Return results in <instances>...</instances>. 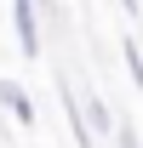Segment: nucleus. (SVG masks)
Returning <instances> with one entry per match:
<instances>
[{"label": "nucleus", "instance_id": "7", "mask_svg": "<svg viewBox=\"0 0 143 148\" xmlns=\"http://www.w3.org/2000/svg\"><path fill=\"white\" fill-rule=\"evenodd\" d=\"M120 6H137V0H120Z\"/></svg>", "mask_w": 143, "mask_h": 148}, {"label": "nucleus", "instance_id": "4", "mask_svg": "<svg viewBox=\"0 0 143 148\" xmlns=\"http://www.w3.org/2000/svg\"><path fill=\"white\" fill-rule=\"evenodd\" d=\"M120 51H126V69H132V86L143 91V46H137V40H126Z\"/></svg>", "mask_w": 143, "mask_h": 148}, {"label": "nucleus", "instance_id": "1", "mask_svg": "<svg viewBox=\"0 0 143 148\" xmlns=\"http://www.w3.org/2000/svg\"><path fill=\"white\" fill-rule=\"evenodd\" d=\"M35 6L40 0H12V29H17V51L35 57L40 51V23H35Z\"/></svg>", "mask_w": 143, "mask_h": 148}, {"label": "nucleus", "instance_id": "3", "mask_svg": "<svg viewBox=\"0 0 143 148\" xmlns=\"http://www.w3.org/2000/svg\"><path fill=\"white\" fill-rule=\"evenodd\" d=\"M86 125H92V137H109V131H115V120H109V103H97V97H92V103H86Z\"/></svg>", "mask_w": 143, "mask_h": 148}, {"label": "nucleus", "instance_id": "5", "mask_svg": "<svg viewBox=\"0 0 143 148\" xmlns=\"http://www.w3.org/2000/svg\"><path fill=\"white\" fill-rule=\"evenodd\" d=\"M120 148H137V137H132V131H120Z\"/></svg>", "mask_w": 143, "mask_h": 148}, {"label": "nucleus", "instance_id": "6", "mask_svg": "<svg viewBox=\"0 0 143 148\" xmlns=\"http://www.w3.org/2000/svg\"><path fill=\"white\" fill-rule=\"evenodd\" d=\"M40 6H57V0H40Z\"/></svg>", "mask_w": 143, "mask_h": 148}, {"label": "nucleus", "instance_id": "2", "mask_svg": "<svg viewBox=\"0 0 143 148\" xmlns=\"http://www.w3.org/2000/svg\"><path fill=\"white\" fill-rule=\"evenodd\" d=\"M0 108L17 114V125H35V103L23 97V86H12V80H0Z\"/></svg>", "mask_w": 143, "mask_h": 148}]
</instances>
